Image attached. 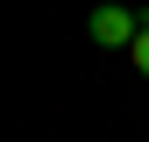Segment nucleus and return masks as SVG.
<instances>
[{
    "mask_svg": "<svg viewBox=\"0 0 149 142\" xmlns=\"http://www.w3.org/2000/svg\"><path fill=\"white\" fill-rule=\"evenodd\" d=\"M128 64H135L142 78H149V29H135V43H128Z\"/></svg>",
    "mask_w": 149,
    "mask_h": 142,
    "instance_id": "2",
    "label": "nucleus"
},
{
    "mask_svg": "<svg viewBox=\"0 0 149 142\" xmlns=\"http://www.w3.org/2000/svg\"><path fill=\"white\" fill-rule=\"evenodd\" d=\"M135 14H128V7H100V14H92V43H107V50H128V43H135Z\"/></svg>",
    "mask_w": 149,
    "mask_h": 142,
    "instance_id": "1",
    "label": "nucleus"
}]
</instances>
